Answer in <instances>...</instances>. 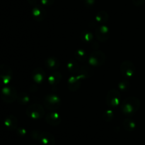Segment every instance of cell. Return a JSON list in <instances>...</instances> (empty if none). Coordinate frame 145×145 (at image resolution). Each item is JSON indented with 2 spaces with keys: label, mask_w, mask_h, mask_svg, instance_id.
Listing matches in <instances>:
<instances>
[{
  "label": "cell",
  "mask_w": 145,
  "mask_h": 145,
  "mask_svg": "<svg viewBox=\"0 0 145 145\" xmlns=\"http://www.w3.org/2000/svg\"><path fill=\"white\" fill-rule=\"evenodd\" d=\"M140 105L141 103L138 98L134 96H130L122 102L120 109L125 115H131L138 110Z\"/></svg>",
  "instance_id": "obj_1"
},
{
  "label": "cell",
  "mask_w": 145,
  "mask_h": 145,
  "mask_svg": "<svg viewBox=\"0 0 145 145\" xmlns=\"http://www.w3.org/2000/svg\"><path fill=\"white\" fill-rule=\"evenodd\" d=\"M26 114L31 119H39L43 117L45 115V109L43 106L40 104H33L28 107Z\"/></svg>",
  "instance_id": "obj_2"
},
{
  "label": "cell",
  "mask_w": 145,
  "mask_h": 145,
  "mask_svg": "<svg viewBox=\"0 0 145 145\" xmlns=\"http://www.w3.org/2000/svg\"><path fill=\"white\" fill-rule=\"evenodd\" d=\"M106 54L101 51H93L89 57V63L91 66L99 67L103 65L106 61Z\"/></svg>",
  "instance_id": "obj_3"
},
{
  "label": "cell",
  "mask_w": 145,
  "mask_h": 145,
  "mask_svg": "<svg viewBox=\"0 0 145 145\" xmlns=\"http://www.w3.org/2000/svg\"><path fill=\"white\" fill-rule=\"evenodd\" d=\"M17 91L14 87H4L1 90V98L6 103H12L17 99Z\"/></svg>",
  "instance_id": "obj_4"
},
{
  "label": "cell",
  "mask_w": 145,
  "mask_h": 145,
  "mask_svg": "<svg viewBox=\"0 0 145 145\" xmlns=\"http://www.w3.org/2000/svg\"><path fill=\"white\" fill-rule=\"evenodd\" d=\"M44 105L45 108L50 110L59 109L61 105V99L57 95H48L44 98Z\"/></svg>",
  "instance_id": "obj_5"
},
{
  "label": "cell",
  "mask_w": 145,
  "mask_h": 145,
  "mask_svg": "<svg viewBox=\"0 0 145 145\" xmlns=\"http://www.w3.org/2000/svg\"><path fill=\"white\" fill-rule=\"evenodd\" d=\"M13 71L8 65H0V85H8L12 79Z\"/></svg>",
  "instance_id": "obj_6"
},
{
  "label": "cell",
  "mask_w": 145,
  "mask_h": 145,
  "mask_svg": "<svg viewBox=\"0 0 145 145\" xmlns=\"http://www.w3.org/2000/svg\"><path fill=\"white\" fill-rule=\"evenodd\" d=\"M120 93L118 90L112 89L108 92L106 96V103L110 107H116L120 102Z\"/></svg>",
  "instance_id": "obj_7"
},
{
  "label": "cell",
  "mask_w": 145,
  "mask_h": 145,
  "mask_svg": "<svg viewBox=\"0 0 145 145\" xmlns=\"http://www.w3.org/2000/svg\"><path fill=\"white\" fill-rule=\"evenodd\" d=\"M120 72L125 78H131L135 73V66L130 61H124L120 65Z\"/></svg>",
  "instance_id": "obj_8"
},
{
  "label": "cell",
  "mask_w": 145,
  "mask_h": 145,
  "mask_svg": "<svg viewBox=\"0 0 145 145\" xmlns=\"http://www.w3.org/2000/svg\"><path fill=\"white\" fill-rule=\"evenodd\" d=\"M110 36V31L107 26L101 25L96 28V37L101 42H106Z\"/></svg>",
  "instance_id": "obj_9"
},
{
  "label": "cell",
  "mask_w": 145,
  "mask_h": 145,
  "mask_svg": "<svg viewBox=\"0 0 145 145\" xmlns=\"http://www.w3.org/2000/svg\"><path fill=\"white\" fill-rule=\"evenodd\" d=\"M45 121L52 126H58L62 121L59 114L56 112H51L45 115Z\"/></svg>",
  "instance_id": "obj_10"
},
{
  "label": "cell",
  "mask_w": 145,
  "mask_h": 145,
  "mask_svg": "<svg viewBox=\"0 0 145 145\" xmlns=\"http://www.w3.org/2000/svg\"><path fill=\"white\" fill-rule=\"evenodd\" d=\"M82 80V78L79 75L71 76L68 80V88L71 91H76L80 88Z\"/></svg>",
  "instance_id": "obj_11"
},
{
  "label": "cell",
  "mask_w": 145,
  "mask_h": 145,
  "mask_svg": "<svg viewBox=\"0 0 145 145\" xmlns=\"http://www.w3.org/2000/svg\"><path fill=\"white\" fill-rule=\"evenodd\" d=\"M32 78L35 83L41 84L45 80V71L42 68H35L32 72Z\"/></svg>",
  "instance_id": "obj_12"
},
{
  "label": "cell",
  "mask_w": 145,
  "mask_h": 145,
  "mask_svg": "<svg viewBox=\"0 0 145 145\" xmlns=\"http://www.w3.org/2000/svg\"><path fill=\"white\" fill-rule=\"evenodd\" d=\"M40 142L43 145H55V138L53 134L48 132H42L41 134Z\"/></svg>",
  "instance_id": "obj_13"
},
{
  "label": "cell",
  "mask_w": 145,
  "mask_h": 145,
  "mask_svg": "<svg viewBox=\"0 0 145 145\" xmlns=\"http://www.w3.org/2000/svg\"><path fill=\"white\" fill-rule=\"evenodd\" d=\"M33 17L38 21H42L46 16V12L45 9L40 6H35L32 10Z\"/></svg>",
  "instance_id": "obj_14"
},
{
  "label": "cell",
  "mask_w": 145,
  "mask_h": 145,
  "mask_svg": "<svg viewBox=\"0 0 145 145\" xmlns=\"http://www.w3.org/2000/svg\"><path fill=\"white\" fill-rule=\"evenodd\" d=\"M4 125L8 130H15L17 129L18 120L14 115H9L4 119Z\"/></svg>",
  "instance_id": "obj_15"
},
{
  "label": "cell",
  "mask_w": 145,
  "mask_h": 145,
  "mask_svg": "<svg viewBox=\"0 0 145 145\" xmlns=\"http://www.w3.org/2000/svg\"><path fill=\"white\" fill-rule=\"evenodd\" d=\"M45 65L48 70L55 71V70L59 68V65H60V62H59V59L57 58L56 57L52 56L49 57L45 60Z\"/></svg>",
  "instance_id": "obj_16"
},
{
  "label": "cell",
  "mask_w": 145,
  "mask_h": 145,
  "mask_svg": "<svg viewBox=\"0 0 145 145\" xmlns=\"http://www.w3.org/2000/svg\"><path fill=\"white\" fill-rule=\"evenodd\" d=\"M67 68L69 72L73 75H77L80 70V65L79 63L74 60H69L67 63Z\"/></svg>",
  "instance_id": "obj_17"
},
{
  "label": "cell",
  "mask_w": 145,
  "mask_h": 145,
  "mask_svg": "<svg viewBox=\"0 0 145 145\" xmlns=\"http://www.w3.org/2000/svg\"><path fill=\"white\" fill-rule=\"evenodd\" d=\"M62 78V74L58 71L52 72L48 77V82L51 85H57L59 83Z\"/></svg>",
  "instance_id": "obj_18"
},
{
  "label": "cell",
  "mask_w": 145,
  "mask_h": 145,
  "mask_svg": "<svg viewBox=\"0 0 145 145\" xmlns=\"http://www.w3.org/2000/svg\"><path fill=\"white\" fill-rule=\"evenodd\" d=\"M93 70L90 67L87 66V65H85V66L81 67L79 73L77 75H79L82 78V79L83 80L89 78V77H91V75H93Z\"/></svg>",
  "instance_id": "obj_19"
},
{
  "label": "cell",
  "mask_w": 145,
  "mask_h": 145,
  "mask_svg": "<svg viewBox=\"0 0 145 145\" xmlns=\"http://www.w3.org/2000/svg\"><path fill=\"white\" fill-rule=\"evenodd\" d=\"M123 127L127 132H133L136 127V123L130 118H126L123 121Z\"/></svg>",
  "instance_id": "obj_20"
},
{
  "label": "cell",
  "mask_w": 145,
  "mask_h": 145,
  "mask_svg": "<svg viewBox=\"0 0 145 145\" xmlns=\"http://www.w3.org/2000/svg\"><path fill=\"white\" fill-rule=\"evenodd\" d=\"M95 19H96L97 22L104 24V23L107 22V21L108 20V14L106 11H101L98 12V14H96Z\"/></svg>",
  "instance_id": "obj_21"
},
{
  "label": "cell",
  "mask_w": 145,
  "mask_h": 145,
  "mask_svg": "<svg viewBox=\"0 0 145 145\" xmlns=\"http://www.w3.org/2000/svg\"><path fill=\"white\" fill-rule=\"evenodd\" d=\"M74 57L76 60L79 62H84L87 59V55H86V52L84 50L82 49H77L74 53Z\"/></svg>",
  "instance_id": "obj_22"
},
{
  "label": "cell",
  "mask_w": 145,
  "mask_h": 145,
  "mask_svg": "<svg viewBox=\"0 0 145 145\" xmlns=\"http://www.w3.org/2000/svg\"><path fill=\"white\" fill-rule=\"evenodd\" d=\"M80 38L83 42L89 43L93 40V35L89 31H83L80 34Z\"/></svg>",
  "instance_id": "obj_23"
},
{
  "label": "cell",
  "mask_w": 145,
  "mask_h": 145,
  "mask_svg": "<svg viewBox=\"0 0 145 145\" xmlns=\"http://www.w3.org/2000/svg\"><path fill=\"white\" fill-rule=\"evenodd\" d=\"M16 100L18 103L21 105H25L29 102L30 98L28 94L25 92H21L19 95H18Z\"/></svg>",
  "instance_id": "obj_24"
},
{
  "label": "cell",
  "mask_w": 145,
  "mask_h": 145,
  "mask_svg": "<svg viewBox=\"0 0 145 145\" xmlns=\"http://www.w3.org/2000/svg\"><path fill=\"white\" fill-rule=\"evenodd\" d=\"M130 82L127 80H123L118 84V88L122 91H127L130 88Z\"/></svg>",
  "instance_id": "obj_25"
},
{
  "label": "cell",
  "mask_w": 145,
  "mask_h": 145,
  "mask_svg": "<svg viewBox=\"0 0 145 145\" xmlns=\"http://www.w3.org/2000/svg\"><path fill=\"white\" fill-rule=\"evenodd\" d=\"M103 119L106 122H110L113 119V112L111 109H108L103 113Z\"/></svg>",
  "instance_id": "obj_26"
},
{
  "label": "cell",
  "mask_w": 145,
  "mask_h": 145,
  "mask_svg": "<svg viewBox=\"0 0 145 145\" xmlns=\"http://www.w3.org/2000/svg\"><path fill=\"white\" fill-rule=\"evenodd\" d=\"M42 132L40 130H33L31 132V136L32 139H35V140H38L39 141L40 138L41 134Z\"/></svg>",
  "instance_id": "obj_27"
},
{
  "label": "cell",
  "mask_w": 145,
  "mask_h": 145,
  "mask_svg": "<svg viewBox=\"0 0 145 145\" xmlns=\"http://www.w3.org/2000/svg\"><path fill=\"white\" fill-rule=\"evenodd\" d=\"M40 2L42 5L48 7V6L52 5L55 2V0H40Z\"/></svg>",
  "instance_id": "obj_28"
},
{
  "label": "cell",
  "mask_w": 145,
  "mask_h": 145,
  "mask_svg": "<svg viewBox=\"0 0 145 145\" xmlns=\"http://www.w3.org/2000/svg\"><path fill=\"white\" fill-rule=\"evenodd\" d=\"M17 133H18V135H20V136H25V134H26L27 132L26 130H25V129H24V128H22V127H20V128H17Z\"/></svg>",
  "instance_id": "obj_29"
},
{
  "label": "cell",
  "mask_w": 145,
  "mask_h": 145,
  "mask_svg": "<svg viewBox=\"0 0 145 145\" xmlns=\"http://www.w3.org/2000/svg\"><path fill=\"white\" fill-rule=\"evenodd\" d=\"M145 2V0H133V3L136 7H140L144 4Z\"/></svg>",
  "instance_id": "obj_30"
},
{
  "label": "cell",
  "mask_w": 145,
  "mask_h": 145,
  "mask_svg": "<svg viewBox=\"0 0 145 145\" xmlns=\"http://www.w3.org/2000/svg\"><path fill=\"white\" fill-rule=\"evenodd\" d=\"M95 0H84L85 5L87 7H91L94 4Z\"/></svg>",
  "instance_id": "obj_31"
},
{
  "label": "cell",
  "mask_w": 145,
  "mask_h": 145,
  "mask_svg": "<svg viewBox=\"0 0 145 145\" xmlns=\"http://www.w3.org/2000/svg\"><path fill=\"white\" fill-rule=\"evenodd\" d=\"M31 145H36V144H31Z\"/></svg>",
  "instance_id": "obj_32"
}]
</instances>
